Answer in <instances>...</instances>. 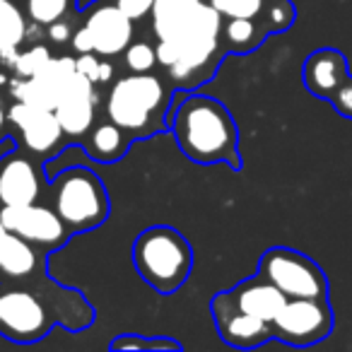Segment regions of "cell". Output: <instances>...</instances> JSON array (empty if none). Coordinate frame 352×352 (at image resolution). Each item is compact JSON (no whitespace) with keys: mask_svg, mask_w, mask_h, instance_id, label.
Listing matches in <instances>:
<instances>
[{"mask_svg":"<svg viewBox=\"0 0 352 352\" xmlns=\"http://www.w3.org/2000/svg\"><path fill=\"white\" fill-rule=\"evenodd\" d=\"M133 265L152 289L174 294L191 275L193 249L179 230L155 225L142 230L133 241Z\"/></svg>","mask_w":352,"mask_h":352,"instance_id":"4","label":"cell"},{"mask_svg":"<svg viewBox=\"0 0 352 352\" xmlns=\"http://www.w3.org/2000/svg\"><path fill=\"white\" fill-rule=\"evenodd\" d=\"M109 350H184V345L174 338L142 336V333H121L109 342Z\"/></svg>","mask_w":352,"mask_h":352,"instance_id":"25","label":"cell"},{"mask_svg":"<svg viewBox=\"0 0 352 352\" xmlns=\"http://www.w3.org/2000/svg\"><path fill=\"white\" fill-rule=\"evenodd\" d=\"M49 182L54 188V210L70 232H89L107 222L111 203L97 171L89 166H68Z\"/></svg>","mask_w":352,"mask_h":352,"instance_id":"5","label":"cell"},{"mask_svg":"<svg viewBox=\"0 0 352 352\" xmlns=\"http://www.w3.org/2000/svg\"><path fill=\"white\" fill-rule=\"evenodd\" d=\"M51 58H54V56H51V51L46 49L44 44H34V46H30V49L22 51V54L17 56L12 70L17 73V78H25V80L34 78V75L39 73V70L44 68Z\"/></svg>","mask_w":352,"mask_h":352,"instance_id":"26","label":"cell"},{"mask_svg":"<svg viewBox=\"0 0 352 352\" xmlns=\"http://www.w3.org/2000/svg\"><path fill=\"white\" fill-rule=\"evenodd\" d=\"M6 126H8V109H3V99H0V142L6 140Z\"/></svg>","mask_w":352,"mask_h":352,"instance_id":"33","label":"cell"},{"mask_svg":"<svg viewBox=\"0 0 352 352\" xmlns=\"http://www.w3.org/2000/svg\"><path fill=\"white\" fill-rule=\"evenodd\" d=\"M273 338L294 347L316 345L333 331V309L328 297L287 299L273 318Z\"/></svg>","mask_w":352,"mask_h":352,"instance_id":"7","label":"cell"},{"mask_svg":"<svg viewBox=\"0 0 352 352\" xmlns=\"http://www.w3.org/2000/svg\"><path fill=\"white\" fill-rule=\"evenodd\" d=\"M30 34V20L22 0H0V56L20 49Z\"/></svg>","mask_w":352,"mask_h":352,"instance_id":"23","label":"cell"},{"mask_svg":"<svg viewBox=\"0 0 352 352\" xmlns=\"http://www.w3.org/2000/svg\"><path fill=\"white\" fill-rule=\"evenodd\" d=\"M328 104H331V107L336 109L342 118H350V121H352V75L336 89V92L331 94Z\"/></svg>","mask_w":352,"mask_h":352,"instance_id":"29","label":"cell"},{"mask_svg":"<svg viewBox=\"0 0 352 352\" xmlns=\"http://www.w3.org/2000/svg\"><path fill=\"white\" fill-rule=\"evenodd\" d=\"M212 318H215L217 333L225 342L241 350L258 347L273 338V326L263 318L246 314L230 299L227 292L212 297Z\"/></svg>","mask_w":352,"mask_h":352,"instance_id":"10","label":"cell"},{"mask_svg":"<svg viewBox=\"0 0 352 352\" xmlns=\"http://www.w3.org/2000/svg\"><path fill=\"white\" fill-rule=\"evenodd\" d=\"M36 268H39V251H36V246L30 244L27 239H22V236L8 232L0 239V273H6L8 278L25 280Z\"/></svg>","mask_w":352,"mask_h":352,"instance_id":"20","label":"cell"},{"mask_svg":"<svg viewBox=\"0 0 352 352\" xmlns=\"http://www.w3.org/2000/svg\"><path fill=\"white\" fill-rule=\"evenodd\" d=\"M222 22L225 17L210 3H206L201 15L182 34L169 41H157V60L176 85L198 87L215 75L225 51Z\"/></svg>","mask_w":352,"mask_h":352,"instance_id":"2","label":"cell"},{"mask_svg":"<svg viewBox=\"0 0 352 352\" xmlns=\"http://www.w3.org/2000/svg\"><path fill=\"white\" fill-rule=\"evenodd\" d=\"M8 123L20 131L22 147L32 155H49L63 138V128L54 109L32 107L20 99H15L8 109Z\"/></svg>","mask_w":352,"mask_h":352,"instance_id":"13","label":"cell"},{"mask_svg":"<svg viewBox=\"0 0 352 352\" xmlns=\"http://www.w3.org/2000/svg\"><path fill=\"white\" fill-rule=\"evenodd\" d=\"M0 220L8 232L27 239L36 249H58L73 234L58 212L39 201L30 206H0Z\"/></svg>","mask_w":352,"mask_h":352,"instance_id":"9","label":"cell"},{"mask_svg":"<svg viewBox=\"0 0 352 352\" xmlns=\"http://www.w3.org/2000/svg\"><path fill=\"white\" fill-rule=\"evenodd\" d=\"M10 147H15V145H12V142H10V140H8V138H6V140L0 142V157H3V152H8V150H10Z\"/></svg>","mask_w":352,"mask_h":352,"instance_id":"34","label":"cell"},{"mask_svg":"<svg viewBox=\"0 0 352 352\" xmlns=\"http://www.w3.org/2000/svg\"><path fill=\"white\" fill-rule=\"evenodd\" d=\"M225 20L230 17H246L265 25L270 34L287 32L297 20L292 0H208Z\"/></svg>","mask_w":352,"mask_h":352,"instance_id":"16","label":"cell"},{"mask_svg":"<svg viewBox=\"0 0 352 352\" xmlns=\"http://www.w3.org/2000/svg\"><path fill=\"white\" fill-rule=\"evenodd\" d=\"M133 138L123 131L121 126H116L113 121H102L99 126H94L89 131L87 145H89V155L97 162H118L123 160V155L128 152Z\"/></svg>","mask_w":352,"mask_h":352,"instance_id":"21","label":"cell"},{"mask_svg":"<svg viewBox=\"0 0 352 352\" xmlns=\"http://www.w3.org/2000/svg\"><path fill=\"white\" fill-rule=\"evenodd\" d=\"M70 46H73L78 54H94V44H92V36H89L87 27H80L78 32H73L70 36Z\"/></svg>","mask_w":352,"mask_h":352,"instance_id":"31","label":"cell"},{"mask_svg":"<svg viewBox=\"0 0 352 352\" xmlns=\"http://www.w3.org/2000/svg\"><path fill=\"white\" fill-rule=\"evenodd\" d=\"M46 36H49L51 41H56V44H65V41H70V36H73V30H70V25L65 20H58L46 27Z\"/></svg>","mask_w":352,"mask_h":352,"instance_id":"32","label":"cell"},{"mask_svg":"<svg viewBox=\"0 0 352 352\" xmlns=\"http://www.w3.org/2000/svg\"><path fill=\"white\" fill-rule=\"evenodd\" d=\"M230 299L246 314H254V316L263 318V321L273 323V318L280 314V309L285 307L287 297L275 287L273 283H268L261 275H254L249 280H241L236 287L227 289Z\"/></svg>","mask_w":352,"mask_h":352,"instance_id":"18","label":"cell"},{"mask_svg":"<svg viewBox=\"0 0 352 352\" xmlns=\"http://www.w3.org/2000/svg\"><path fill=\"white\" fill-rule=\"evenodd\" d=\"M78 0H22L25 15L32 25L49 27L58 20H65L75 10Z\"/></svg>","mask_w":352,"mask_h":352,"instance_id":"24","label":"cell"},{"mask_svg":"<svg viewBox=\"0 0 352 352\" xmlns=\"http://www.w3.org/2000/svg\"><path fill=\"white\" fill-rule=\"evenodd\" d=\"M268 34L270 32L258 20L230 17L222 22V44H225V51H232V54H251L263 44Z\"/></svg>","mask_w":352,"mask_h":352,"instance_id":"22","label":"cell"},{"mask_svg":"<svg viewBox=\"0 0 352 352\" xmlns=\"http://www.w3.org/2000/svg\"><path fill=\"white\" fill-rule=\"evenodd\" d=\"M97 104L99 94L94 89V82H89L82 73L75 70L54 109L56 118H58L60 128H63V135L73 138V140H80V138L87 135L92 131Z\"/></svg>","mask_w":352,"mask_h":352,"instance_id":"12","label":"cell"},{"mask_svg":"<svg viewBox=\"0 0 352 352\" xmlns=\"http://www.w3.org/2000/svg\"><path fill=\"white\" fill-rule=\"evenodd\" d=\"M258 275L273 283L287 299L328 297V278L323 268L297 249H268L258 261Z\"/></svg>","mask_w":352,"mask_h":352,"instance_id":"6","label":"cell"},{"mask_svg":"<svg viewBox=\"0 0 352 352\" xmlns=\"http://www.w3.org/2000/svg\"><path fill=\"white\" fill-rule=\"evenodd\" d=\"M123 60H126V68L131 73H152L160 60H157V49L145 41H135V44H128V49L123 51Z\"/></svg>","mask_w":352,"mask_h":352,"instance_id":"27","label":"cell"},{"mask_svg":"<svg viewBox=\"0 0 352 352\" xmlns=\"http://www.w3.org/2000/svg\"><path fill=\"white\" fill-rule=\"evenodd\" d=\"M169 89L157 75L133 73L116 80L107 94V116L131 138H147L164 131Z\"/></svg>","mask_w":352,"mask_h":352,"instance_id":"3","label":"cell"},{"mask_svg":"<svg viewBox=\"0 0 352 352\" xmlns=\"http://www.w3.org/2000/svg\"><path fill=\"white\" fill-rule=\"evenodd\" d=\"M92 36L94 54L102 58H113L123 54L133 41V20L118 6H99L85 20Z\"/></svg>","mask_w":352,"mask_h":352,"instance_id":"15","label":"cell"},{"mask_svg":"<svg viewBox=\"0 0 352 352\" xmlns=\"http://www.w3.org/2000/svg\"><path fill=\"white\" fill-rule=\"evenodd\" d=\"M350 78L347 70V58L338 49H316L314 54L307 56L302 68L304 87L318 99H331V94Z\"/></svg>","mask_w":352,"mask_h":352,"instance_id":"17","label":"cell"},{"mask_svg":"<svg viewBox=\"0 0 352 352\" xmlns=\"http://www.w3.org/2000/svg\"><path fill=\"white\" fill-rule=\"evenodd\" d=\"M166 126L186 160L241 169L239 128L230 109L215 97L179 92L174 107L166 111Z\"/></svg>","mask_w":352,"mask_h":352,"instance_id":"1","label":"cell"},{"mask_svg":"<svg viewBox=\"0 0 352 352\" xmlns=\"http://www.w3.org/2000/svg\"><path fill=\"white\" fill-rule=\"evenodd\" d=\"M8 234V230H6V225H3V220H0V239Z\"/></svg>","mask_w":352,"mask_h":352,"instance_id":"35","label":"cell"},{"mask_svg":"<svg viewBox=\"0 0 352 352\" xmlns=\"http://www.w3.org/2000/svg\"><path fill=\"white\" fill-rule=\"evenodd\" d=\"M75 70L94 85H107L113 78V65L102 60V56L97 54H80L75 58Z\"/></svg>","mask_w":352,"mask_h":352,"instance_id":"28","label":"cell"},{"mask_svg":"<svg viewBox=\"0 0 352 352\" xmlns=\"http://www.w3.org/2000/svg\"><path fill=\"white\" fill-rule=\"evenodd\" d=\"M206 8L203 0H155L152 6V32L157 41L179 36Z\"/></svg>","mask_w":352,"mask_h":352,"instance_id":"19","label":"cell"},{"mask_svg":"<svg viewBox=\"0 0 352 352\" xmlns=\"http://www.w3.org/2000/svg\"><path fill=\"white\" fill-rule=\"evenodd\" d=\"M41 169L30 155L10 147L0 157V206H30L41 196Z\"/></svg>","mask_w":352,"mask_h":352,"instance_id":"11","label":"cell"},{"mask_svg":"<svg viewBox=\"0 0 352 352\" xmlns=\"http://www.w3.org/2000/svg\"><path fill=\"white\" fill-rule=\"evenodd\" d=\"M51 314L27 289H0V336L12 342H36L49 336Z\"/></svg>","mask_w":352,"mask_h":352,"instance_id":"8","label":"cell"},{"mask_svg":"<svg viewBox=\"0 0 352 352\" xmlns=\"http://www.w3.org/2000/svg\"><path fill=\"white\" fill-rule=\"evenodd\" d=\"M113 6H118L133 22H135V20H142L145 15H150L155 0H113Z\"/></svg>","mask_w":352,"mask_h":352,"instance_id":"30","label":"cell"},{"mask_svg":"<svg viewBox=\"0 0 352 352\" xmlns=\"http://www.w3.org/2000/svg\"><path fill=\"white\" fill-rule=\"evenodd\" d=\"M73 73H75V58L58 56V58H51L34 78L10 80V92L15 99L32 104V107L56 109V102H58L60 92L65 89V85H68Z\"/></svg>","mask_w":352,"mask_h":352,"instance_id":"14","label":"cell"}]
</instances>
